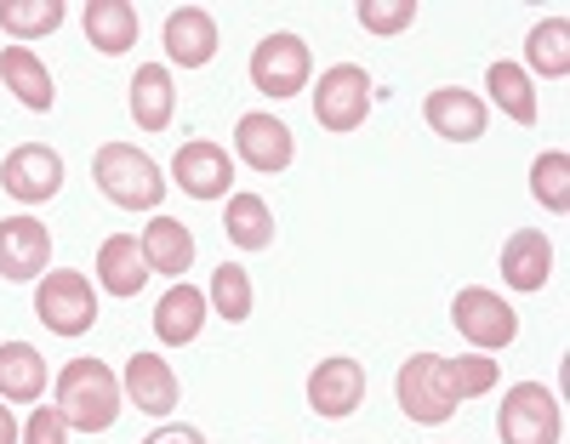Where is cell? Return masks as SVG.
Returning <instances> with one entry per match:
<instances>
[{"mask_svg":"<svg viewBox=\"0 0 570 444\" xmlns=\"http://www.w3.org/2000/svg\"><path fill=\"white\" fill-rule=\"evenodd\" d=\"M120 405H126V393H120V376L104 365V359H69L58 371V411L69 427L80 433H109L120 422Z\"/></svg>","mask_w":570,"mask_h":444,"instance_id":"6da1fadb","label":"cell"},{"mask_svg":"<svg viewBox=\"0 0 570 444\" xmlns=\"http://www.w3.org/2000/svg\"><path fill=\"white\" fill-rule=\"evenodd\" d=\"M91 177H98L104 200H115L120 211H155L166 200V177L137 142H104L91 155Z\"/></svg>","mask_w":570,"mask_h":444,"instance_id":"7a4b0ae2","label":"cell"},{"mask_svg":"<svg viewBox=\"0 0 570 444\" xmlns=\"http://www.w3.org/2000/svg\"><path fill=\"white\" fill-rule=\"evenodd\" d=\"M497 433H502V444H559V433H564L559 393L548 382H513L502 393Z\"/></svg>","mask_w":570,"mask_h":444,"instance_id":"3957f363","label":"cell"},{"mask_svg":"<svg viewBox=\"0 0 570 444\" xmlns=\"http://www.w3.org/2000/svg\"><path fill=\"white\" fill-rule=\"evenodd\" d=\"M35 319L52 336H86L98 319V290L80 268H52L35 285Z\"/></svg>","mask_w":570,"mask_h":444,"instance_id":"277c9868","label":"cell"},{"mask_svg":"<svg viewBox=\"0 0 570 444\" xmlns=\"http://www.w3.org/2000/svg\"><path fill=\"white\" fill-rule=\"evenodd\" d=\"M451 325L468 336L473 354H497V348H508V342L519 336L513 303L502 290H491V285H462L456 303H451Z\"/></svg>","mask_w":570,"mask_h":444,"instance_id":"5b68a950","label":"cell"},{"mask_svg":"<svg viewBox=\"0 0 570 444\" xmlns=\"http://www.w3.org/2000/svg\"><path fill=\"white\" fill-rule=\"evenodd\" d=\"M394 399H400V411H405L411 422H422V427L451 422V416H456V393H451V382H445V359H440V354H411V359L400 365V376H394Z\"/></svg>","mask_w":570,"mask_h":444,"instance_id":"8992f818","label":"cell"},{"mask_svg":"<svg viewBox=\"0 0 570 444\" xmlns=\"http://www.w3.org/2000/svg\"><path fill=\"white\" fill-rule=\"evenodd\" d=\"M371 103H376V91H371V75L360 63H331L314 86V120L325 131H360Z\"/></svg>","mask_w":570,"mask_h":444,"instance_id":"52a82bcc","label":"cell"},{"mask_svg":"<svg viewBox=\"0 0 570 444\" xmlns=\"http://www.w3.org/2000/svg\"><path fill=\"white\" fill-rule=\"evenodd\" d=\"M314 75V58H308V40L303 34H268L257 40V52H252V86L268 91V97H297Z\"/></svg>","mask_w":570,"mask_h":444,"instance_id":"ba28073f","label":"cell"},{"mask_svg":"<svg viewBox=\"0 0 570 444\" xmlns=\"http://www.w3.org/2000/svg\"><path fill=\"white\" fill-rule=\"evenodd\" d=\"M0 188L12 194L18 206H40L63 188V155L46 142H18L7 160H0Z\"/></svg>","mask_w":570,"mask_h":444,"instance_id":"9c48e42d","label":"cell"},{"mask_svg":"<svg viewBox=\"0 0 570 444\" xmlns=\"http://www.w3.org/2000/svg\"><path fill=\"white\" fill-rule=\"evenodd\" d=\"M171 182L188 194V200H228V182H234V160L223 142H183L177 160H171Z\"/></svg>","mask_w":570,"mask_h":444,"instance_id":"30bf717a","label":"cell"},{"mask_svg":"<svg viewBox=\"0 0 570 444\" xmlns=\"http://www.w3.org/2000/svg\"><path fill=\"white\" fill-rule=\"evenodd\" d=\"M360 399H365V365H360V359L331 354V359L314 365V376H308V411H314V416L343 422V416L360 411Z\"/></svg>","mask_w":570,"mask_h":444,"instance_id":"8fae6325","label":"cell"},{"mask_svg":"<svg viewBox=\"0 0 570 444\" xmlns=\"http://www.w3.org/2000/svg\"><path fill=\"white\" fill-rule=\"evenodd\" d=\"M52 263V234H46L40 217L18 211V217H0V279H40V268Z\"/></svg>","mask_w":570,"mask_h":444,"instance_id":"7c38bea8","label":"cell"},{"mask_svg":"<svg viewBox=\"0 0 570 444\" xmlns=\"http://www.w3.org/2000/svg\"><path fill=\"white\" fill-rule=\"evenodd\" d=\"M234 148H240V160H246L252 171H263V177H279L285 166H292V155H297L292 126L274 120V115H263V109L240 115V126H234Z\"/></svg>","mask_w":570,"mask_h":444,"instance_id":"4fadbf2b","label":"cell"},{"mask_svg":"<svg viewBox=\"0 0 570 444\" xmlns=\"http://www.w3.org/2000/svg\"><path fill=\"white\" fill-rule=\"evenodd\" d=\"M422 120H428V131H440L445 142H473V137H485V97L462 91V86H440V91H428Z\"/></svg>","mask_w":570,"mask_h":444,"instance_id":"5bb4252c","label":"cell"},{"mask_svg":"<svg viewBox=\"0 0 570 444\" xmlns=\"http://www.w3.org/2000/svg\"><path fill=\"white\" fill-rule=\"evenodd\" d=\"M120 393H126L142 416H171L183 387H177L171 359H160V354H131V359H126V376H120Z\"/></svg>","mask_w":570,"mask_h":444,"instance_id":"9a60e30c","label":"cell"},{"mask_svg":"<svg viewBox=\"0 0 570 444\" xmlns=\"http://www.w3.org/2000/svg\"><path fill=\"white\" fill-rule=\"evenodd\" d=\"M166 58L177 69H206L217 58V23L206 7H177L166 18Z\"/></svg>","mask_w":570,"mask_h":444,"instance_id":"2e32d148","label":"cell"},{"mask_svg":"<svg viewBox=\"0 0 570 444\" xmlns=\"http://www.w3.org/2000/svg\"><path fill=\"white\" fill-rule=\"evenodd\" d=\"M553 279V245L542 228H513L502 245V285L513 290H542Z\"/></svg>","mask_w":570,"mask_h":444,"instance_id":"e0dca14e","label":"cell"},{"mask_svg":"<svg viewBox=\"0 0 570 444\" xmlns=\"http://www.w3.org/2000/svg\"><path fill=\"white\" fill-rule=\"evenodd\" d=\"M206 325V290H195L188 279H177L166 296H160V308H155V336L166 342V348H188V342L200 336Z\"/></svg>","mask_w":570,"mask_h":444,"instance_id":"ac0fdd59","label":"cell"},{"mask_svg":"<svg viewBox=\"0 0 570 444\" xmlns=\"http://www.w3.org/2000/svg\"><path fill=\"white\" fill-rule=\"evenodd\" d=\"M137 251H142V263H149V274L183 279V274H188V263H195V234H188L177 217H155L149 228H142Z\"/></svg>","mask_w":570,"mask_h":444,"instance_id":"d6986e66","label":"cell"},{"mask_svg":"<svg viewBox=\"0 0 570 444\" xmlns=\"http://www.w3.org/2000/svg\"><path fill=\"white\" fill-rule=\"evenodd\" d=\"M177 115V86H171V69L166 63H142L131 75V120L137 131H166Z\"/></svg>","mask_w":570,"mask_h":444,"instance_id":"ffe728a7","label":"cell"},{"mask_svg":"<svg viewBox=\"0 0 570 444\" xmlns=\"http://www.w3.org/2000/svg\"><path fill=\"white\" fill-rule=\"evenodd\" d=\"M0 80H7L12 97L35 115H46L58 103V86H52V75H46V63L29 52V46H7V52H0Z\"/></svg>","mask_w":570,"mask_h":444,"instance_id":"44dd1931","label":"cell"},{"mask_svg":"<svg viewBox=\"0 0 570 444\" xmlns=\"http://www.w3.org/2000/svg\"><path fill=\"white\" fill-rule=\"evenodd\" d=\"M98 285L109 296H137L142 285H149V263H142V251H137V234H109L98 245Z\"/></svg>","mask_w":570,"mask_h":444,"instance_id":"7402d4cb","label":"cell"},{"mask_svg":"<svg viewBox=\"0 0 570 444\" xmlns=\"http://www.w3.org/2000/svg\"><path fill=\"white\" fill-rule=\"evenodd\" d=\"M86 40L98 46L104 58L131 52V40H137V7H131V0H86Z\"/></svg>","mask_w":570,"mask_h":444,"instance_id":"603a6c76","label":"cell"},{"mask_svg":"<svg viewBox=\"0 0 570 444\" xmlns=\"http://www.w3.org/2000/svg\"><path fill=\"white\" fill-rule=\"evenodd\" d=\"M40 393H46V359L29 342H0V399L35 405Z\"/></svg>","mask_w":570,"mask_h":444,"instance_id":"cb8c5ba5","label":"cell"},{"mask_svg":"<svg viewBox=\"0 0 570 444\" xmlns=\"http://www.w3.org/2000/svg\"><path fill=\"white\" fill-rule=\"evenodd\" d=\"M223 234H228V245H240V251H268L274 245V211H268L263 194H228Z\"/></svg>","mask_w":570,"mask_h":444,"instance_id":"d4e9b609","label":"cell"},{"mask_svg":"<svg viewBox=\"0 0 570 444\" xmlns=\"http://www.w3.org/2000/svg\"><path fill=\"white\" fill-rule=\"evenodd\" d=\"M63 18H69L63 0H0V29L12 34V46L46 40V34H52Z\"/></svg>","mask_w":570,"mask_h":444,"instance_id":"484cf974","label":"cell"},{"mask_svg":"<svg viewBox=\"0 0 570 444\" xmlns=\"http://www.w3.org/2000/svg\"><path fill=\"white\" fill-rule=\"evenodd\" d=\"M485 86H491V103H497L508 120L537 126V86H531V75L519 69V63H491V69H485Z\"/></svg>","mask_w":570,"mask_h":444,"instance_id":"4316f807","label":"cell"},{"mask_svg":"<svg viewBox=\"0 0 570 444\" xmlns=\"http://www.w3.org/2000/svg\"><path fill=\"white\" fill-rule=\"evenodd\" d=\"M206 308H217L228 325H246V319H252V274H246L240 263H223V268H212Z\"/></svg>","mask_w":570,"mask_h":444,"instance_id":"83f0119b","label":"cell"},{"mask_svg":"<svg viewBox=\"0 0 570 444\" xmlns=\"http://www.w3.org/2000/svg\"><path fill=\"white\" fill-rule=\"evenodd\" d=\"M525 58H531V69H537V75L564 80V75H570V23H564V18L537 23V29H531V40H525Z\"/></svg>","mask_w":570,"mask_h":444,"instance_id":"f1b7e54d","label":"cell"},{"mask_svg":"<svg viewBox=\"0 0 570 444\" xmlns=\"http://www.w3.org/2000/svg\"><path fill=\"white\" fill-rule=\"evenodd\" d=\"M531 194L553 217L570 211V155H564V148H548V155L531 160Z\"/></svg>","mask_w":570,"mask_h":444,"instance_id":"f546056e","label":"cell"},{"mask_svg":"<svg viewBox=\"0 0 570 444\" xmlns=\"http://www.w3.org/2000/svg\"><path fill=\"white\" fill-rule=\"evenodd\" d=\"M445 382H451V393H456V405H468V399H480V393L497 387V359H485V354H456V359H445Z\"/></svg>","mask_w":570,"mask_h":444,"instance_id":"4dcf8cb0","label":"cell"},{"mask_svg":"<svg viewBox=\"0 0 570 444\" xmlns=\"http://www.w3.org/2000/svg\"><path fill=\"white\" fill-rule=\"evenodd\" d=\"M411 23H416V0H360V29H365V34L394 40V34H405Z\"/></svg>","mask_w":570,"mask_h":444,"instance_id":"1f68e13d","label":"cell"},{"mask_svg":"<svg viewBox=\"0 0 570 444\" xmlns=\"http://www.w3.org/2000/svg\"><path fill=\"white\" fill-rule=\"evenodd\" d=\"M23 444H69V422L58 405H35L23 422Z\"/></svg>","mask_w":570,"mask_h":444,"instance_id":"d6a6232c","label":"cell"},{"mask_svg":"<svg viewBox=\"0 0 570 444\" xmlns=\"http://www.w3.org/2000/svg\"><path fill=\"white\" fill-rule=\"evenodd\" d=\"M142 444H206V433H200V427H188V422H166V427H155Z\"/></svg>","mask_w":570,"mask_h":444,"instance_id":"836d02e7","label":"cell"},{"mask_svg":"<svg viewBox=\"0 0 570 444\" xmlns=\"http://www.w3.org/2000/svg\"><path fill=\"white\" fill-rule=\"evenodd\" d=\"M23 438V427H18V416L7 411V405H0V444H18Z\"/></svg>","mask_w":570,"mask_h":444,"instance_id":"e575fe53","label":"cell"}]
</instances>
